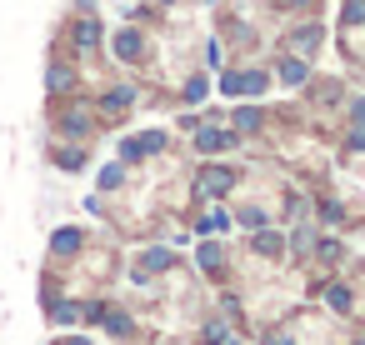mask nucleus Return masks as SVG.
<instances>
[{
  "label": "nucleus",
  "mask_w": 365,
  "mask_h": 345,
  "mask_svg": "<svg viewBox=\"0 0 365 345\" xmlns=\"http://www.w3.org/2000/svg\"><path fill=\"white\" fill-rule=\"evenodd\" d=\"M120 105H130V91H110L106 96V110H120Z\"/></svg>",
  "instance_id": "obj_10"
},
{
  "label": "nucleus",
  "mask_w": 365,
  "mask_h": 345,
  "mask_svg": "<svg viewBox=\"0 0 365 345\" xmlns=\"http://www.w3.org/2000/svg\"><path fill=\"white\" fill-rule=\"evenodd\" d=\"M280 76H285V86H300V81H305V66H300V61H285Z\"/></svg>",
  "instance_id": "obj_8"
},
{
  "label": "nucleus",
  "mask_w": 365,
  "mask_h": 345,
  "mask_svg": "<svg viewBox=\"0 0 365 345\" xmlns=\"http://www.w3.org/2000/svg\"><path fill=\"white\" fill-rule=\"evenodd\" d=\"M230 185V170H205L200 175V190H225Z\"/></svg>",
  "instance_id": "obj_6"
},
{
  "label": "nucleus",
  "mask_w": 365,
  "mask_h": 345,
  "mask_svg": "<svg viewBox=\"0 0 365 345\" xmlns=\"http://www.w3.org/2000/svg\"><path fill=\"white\" fill-rule=\"evenodd\" d=\"M160 145H165V135L155 130V135H140V140H125V155L135 160V155H150V150H160Z\"/></svg>",
  "instance_id": "obj_2"
},
{
  "label": "nucleus",
  "mask_w": 365,
  "mask_h": 345,
  "mask_svg": "<svg viewBox=\"0 0 365 345\" xmlns=\"http://www.w3.org/2000/svg\"><path fill=\"white\" fill-rule=\"evenodd\" d=\"M96 41H101V26L96 21H81L76 26V46H96Z\"/></svg>",
  "instance_id": "obj_3"
},
{
  "label": "nucleus",
  "mask_w": 365,
  "mask_h": 345,
  "mask_svg": "<svg viewBox=\"0 0 365 345\" xmlns=\"http://www.w3.org/2000/svg\"><path fill=\"white\" fill-rule=\"evenodd\" d=\"M46 86H51V91H71V71H66V66H51V71H46Z\"/></svg>",
  "instance_id": "obj_4"
},
{
  "label": "nucleus",
  "mask_w": 365,
  "mask_h": 345,
  "mask_svg": "<svg viewBox=\"0 0 365 345\" xmlns=\"http://www.w3.org/2000/svg\"><path fill=\"white\" fill-rule=\"evenodd\" d=\"M145 265H150V270H165V265H170V250H150Z\"/></svg>",
  "instance_id": "obj_11"
},
{
  "label": "nucleus",
  "mask_w": 365,
  "mask_h": 345,
  "mask_svg": "<svg viewBox=\"0 0 365 345\" xmlns=\"http://www.w3.org/2000/svg\"><path fill=\"white\" fill-rule=\"evenodd\" d=\"M225 91H230V96H260V91H265V76H230Z\"/></svg>",
  "instance_id": "obj_1"
},
{
  "label": "nucleus",
  "mask_w": 365,
  "mask_h": 345,
  "mask_svg": "<svg viewBox=\"0 0 365 345\" xmlns=\"http://www.w3.org/2000/svg\"><path fill=\"white\" fill-rule=\"evenodd\" d=\"M295 6H310V0H295Z\"/></svg>",
  "instance_id": "obj_12"
},
{
  "label": "nucleus",
  "mask_w": 365,
  "mask_h": 345,
  "mask_svg": "<svg viewBox=\"0 0 365 345\" xmlns=\"http://www.w3.org/2000/svg\"><path fill=\"white\" fill-rule=\"evenodd\" d=\"M76 245H81V230H61L56 235V250H76Z\"/></svg>",
  "instance_id": "obj_9"
},
{
  "label": "nucleus",
  "mask_w": 365,
  "mask_h": 345,
  "mask_svg": "<svg viewBox=\"0 0 365 345\" xmlns=\"http://www.w3.org/2000/svg\"><path fill=\"white\" fill-rule=\"evenodd\" d=\"M295 46H300V51H315V46H320V31H315V26H305V31L295 36Z\"/></svg>",
  "instance_id": "obj_7"
},
{
  "label": "nucleus",
  "mask_w": 365,
  "mask_h": 345,
  "mask_svg": "<svg viewBox=\"0 0 365 345\" xmlns=\"http://www.w3.org/2000/svg\"><path fill=\"white\" fill-rule=\"evenodd\" d=\"M225 145H230L225 130H200V150H225Z\"/></svg>",
  "instance_id": "obj_5"
}]
</instances>
